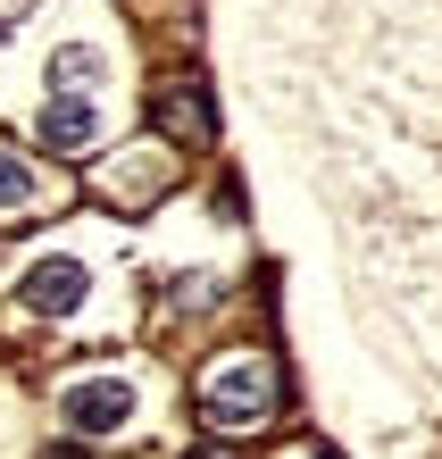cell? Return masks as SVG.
I'll return each instance as SVG.
<instances>
[{"label":"cell","instance_id":"3","mask_svg":"<svg viewBox=\"0 0 442 459\" xmlns=\"http://www.w3.org/2000/svg\"><path fill=\"white\" fill-rule=\"evenodd\" d=\"M168 184H176V168H168V151H159V143H143V151H117V159L100 168V193L117 201V209H151L159 193H168Z\"/></svg>","mask_w":442,"mask_h":459},{"label":"cell","instance_id":"5","mask_svg":"<svg viewBox=\"0 0 442 459\" xmlns=\"http://www.w3.org/2000/svg\"><path fill=\"white\" fill-rule=\"evenodd\" d=\"M151 117L159 134H176V143H209V84H192V75H168V84L151 92Z\"/></svg>","mask_w":442,"mask_h":459},{"label":"cell","instance_id":"7","mask_svg":"<svg viewBox=\"0 0 442 459\" xmlns=\"http://www.w3.org/2000/svg\"><path fill=\"white\" fill-rule=\"evenodd\" d=\"M42 193V176L34 168H25V159L17 151H0V209H25V201H34Z\"/></svg>","mask_w":442,"mask_h":459},{"label":"cell","instance_id":"6","mask_svg":"<svg viewBox=\"0 0 442 459\" xmlns=\"http://www.w3.org/2000/svg\"><path fill=\"white\" fill-rule=\"evenodd\" d=\"M92 134H100V100L92 92H67V100H50V109H42V143L50 151H84Z\"/></svg>","mask_w":442,"mask_h":459},{"label":"cell","instance_id":"1","mask_svg":"<svg viewBox=\"0 0 442 459\" xmlns=\"http://www.w3.org/2000/svg\"><path fill=\"white\" fill-rule=\"evenodd\" d=\"M275 410V359L267 351H226L201 376V418L209 426H259Z\"/></svg>","mask_w":442,"mask_h":459},{"label":"cell","instance_id":"9","mask_svg":"<svg viewBox=\"0 0 442 459\" xmlns=\"http://www.w3.org/2000/svg\"><path fill=\"white\" fill-rule=\"evenodd\" d=\"M309 459H334V451H309Z\"/></svg>","mask_w":442,"mask_h":459},{"label":"cell","instance_id":"2","mask_svg":"<svg viewBox=\"0 0 442 459\" xmlns=\"http://www.w3.org/2000/svg\"><path fill=\"white\" fill-rule=\"evenodd\" d=\"M126 418H134V376H92V385H67L59 401V426L75 443H108Z\"/></svg>","mask_w":442,"mask_h":459},{"label":"cell","instance_id":"8","mask_svg":"<svg viewBox=\"0 0 442 459\" xmlns=\"http://www.w3.org/2000/svg\"><path fill=\"white\" fill-rule=\"evenodd\" d=\"M50 75H59V92L67 84H92V75H100V50H59V67H50Z\"/></svg>","mask_w":442,"mask_h":459},{"label":"cell","instance_id":"4","mask_svg":"<svg viewBox=\"0 0 442 459\" xmlns=\"http://www.w3.org/2000/svg\"><path fill=\"white\" fill-rule=\"evenodd\" d=\"M84 259H42V267H25V276H17V301L25 309H34V317H67L75 301H84Z\"/></svg>","mask_w":442,"mask_h":459},{"label":"cell","instance_id":"10","mask_svg":"<svg viewBox=\"0 0 442 459\" xmlns=\"http://www.w3.org/2000/svg\"><path fill=\"white\" fill-rule=\"evenodd\" d=\"M50 459H67V451H50Z\"/></svg>","mask_w":442,"mask_h":459}]
</instances>
